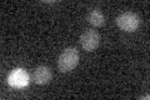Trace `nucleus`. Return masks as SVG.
Here are the masks:
<instances>
[{
  "mask_svg": "<svg viewBox=\"0 0 150 100\" xmlns=\"http://www.w3.org/2000/svg\"><path fill=\"white\" fill-rule=\"evenodd\" d=\"M86 19H88V21L95 28L103 26L104 25V23H105L104 14H103L99 9H93V10H90L89 14L86 15Z\"/></svg>",
  "mask_w": 150,
  "mask_h": 100,
  "instance_id": "6",
  "label": "nucleus"
},
{
  "mask_svg": "<svg viewBox=\"0 0 150 100\" xmlns=\"http://www.w3.org/2000/svg\"><path fill=\"white\" fill-rule=\"evenodd\" d=\"M79 63V53L75 48H67L58 59V68L62 73H69L76 68Z\"/></svg>",
  "mask_w": 150,
  "mask_h": 100,
  "instance_id": "1",
  "label": "nucleus"
},
{
  "mask_svg": "<svg viewBox=\"0 0 150 100\" xmlns=\"http://www.w3.org/2000/svg\"><path fill=\"white\" fill-rule=\"evenodd\" d=\"M80 44L85 51H94L95 49H98V46L100 44L99 33L93 29L85 30L80 36Z\"/></svg>",
  "mask_w": 150,
  "mask_h": 100,
  "instance_id": "3",
  "label": "nucleus"
},
{
  "mask_svg": "<svg viewBox=\"0 0 150 100\" xmlns=\"http://www.w3.org/2000/svg\"><path fill=\"white\" fill-rule=\"evenodd\" d=\"M8 83L14 88H23L29 83V75L25 70L23 69H15L9 75Z\"/></svg>",
  "mask_w": 150,
  "mask_h": 100,
  "instance_id": "4",
  "label": "nucleus"
},
{
  "mask_svg": "<svg viewBox=\"0 0 150 100\" xmlns=\"http://www.w3.org/2000/svg\"><path fill=\"white\" fill-rule=\"evenodd\" d=\"M51 77H53V74H51L50 68L45 65H40L33 73V82L38 85H45L51 80Z\"/></svg>",
  "mask_w": 150,
  "mask_h": 100,
  "instance_id": "5",
  "label": "nucleus"
},
{
  "mask_svg": "<svg viewBox=\"0 0 150 100\" xmlns=\"http://www.w3.org/2000/svg\"><path fill=\"white\" fill-rule=\"evenodd\" d=\"M116 25L121 30L133 33L135 30H138V28L140 25V18L138 14H135L133 11H125L116 18Z\"/></svg>",
  "mask_w": 150,
  "mask_h": 100,
  "instance_id": "2",
  "label": "nucleus"
}]
</instances>
